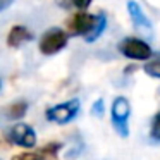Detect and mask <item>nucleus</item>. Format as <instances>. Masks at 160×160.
<instances>
[{"instance_id": "nucleus-1", "label": "nucleus", "mask_w": 160, "mask_h": 160, "mask_svg": "<svg viewBox=\"0 0 160 160\" xmlns=\"http://www.w3.org/2000/svg\"><path fill=\"white\" fill-rule=\"evenodd\" d=\"M119 52L126 57V59L131 60H139V62H146L152 57V48L146 42L134 36H129V38L121 40L119 43Z\"/></svg>"}, {"instance_id": "nucleus-2", "label": "nucleus", "mask_w": 160, "mask_h": 160, "mask_svg": "<svg viewBox=\"0 0 160 160\" xmlns=\"http://www.w3.org/2000/svg\"><path fill=\"white\" fill-rule=\"evenodd\" d=\"M66 45H67V33L59 28H50L40 38L38 48L43 55H55L62 48H66Z\"/></svg>"}, {"instance_id": "nucleus-3", "label": "nucleus", "mask_w": 160, "mask_h": 160, "mask_svg": "<svg viewBox=\"0 0 160 160\" xmlns=\"http://www.w3.org/2000/svg\"><path fill=\"white\" fill-rule=\"evenodd\" d=\"M112 124L117 129V132L121 136H128L129 129H128V119L129 114H131V105H129L128 98L124 97H117L114 102H112Z\"/></svg>"}, {"instance_id": "nucleus-4", "label": "nucleus", "mask_w": 160, "mask_h": 160, "mask_svg": "<svg viewBox=\"0 0 160 160\" xmlns=\"http://www.w3.org/2000/svg\"><path fill=\"white\" fill-rule=\"evenodd\" d=\"M79 112V100L72 98L69 102L59 103L55 107H50L47 110V119L50 122H57V124H67L71 122Z\"/></svg>"}, {"instance_id": "nucleus-5", "label": "nucleus", "mask_w": 160, "mask_h": 160, "mask_svg": "<svg viewBox=\"0 0 160 160\" xmlns=\"http://www.w3.org/2000/svg\"><path fill=\"white\" fill-rule=\"evenodd\" d=\"M9 139L14 145L24 146V148H33L36 145V132L31 126L19 122V124L12 126V129L9 131Z\"/></svg>"}, {"instance_id": "nucleus-6", "label": "nucleus", "mask_w": 160, "mask_h": 160, "mask_svg": "<svg viewBox=\"0 0 160 160\" xmlns=\"http://www.w3.org/2000/svg\"><path fill=\"white\" fill-rule=\"evenodd\" d=\"M97 19H98V16L88 14L86 11L78 12L72 18V21L69 22V33L74 36H83L84 38V36H88L91 33V29L95 28Z\"/></svg>"}, {"instance_id": "nucleus-7", "label": "nucleus", "mask_w": 160, "mask_h": 160, "mask_svg": "<svg viewBox=\"0 0 160 160\" xmlns=\"http://www.w3.org/2000/svg\"><path fill=\"white\" fill-rule=\"evenodd\" d=\"M128 12L129 18H131L132 24L136 28H143V29H150L152 28V21L148 19V16L145 14V11L141 9V5L134 0H129L128 2Z\"/></svg>"}, {"instance_id": "nucleus-8", "label": "nucleus", "mask_w": 160, "mask_h": 160, "mask_svg": "<svg viewBox=\"0 0 160 160\" xmlns=\"http://www.w3.org/2000/svg\"><path fill=\"white\" fill-rule=\"evenodd\" d=\"M29 40H33V33L29 31L26 26H12L11 31H9L7 35V45L11 47V48H18V47H21L22 43L29 42Z\"/></svg>"}, {"instance_id": "nucleus-9", "label": "nucleus", "mask_w": 160, "mask_h": 160, "mask_svg": "<svg viewBox=\"0 0 160 160\" xmlns=\"http://www.w3.org/2000/svg\"><path fill=\"white\" fill-rule=\"evenodd\" d=\"M105 28H107V18H105L103 14H98V19H97V24H95V28L91 29V33L88 36H84V40H86L88 43H93L95 40H98L102 35H103Z\"/></svg>"}, {"instance_id": "nucleus-10", "label": "nucleus", "mask_w": 160, "mask_h": 160, "mask_svg": "<svg viewBox=\"0 0 160 160\" xmlns=\"http://www.w3.org/2000/svg\"><path fill=\"white\" fill-rule=\"evenodd\" d=\"M53 157H50L45 150L42 152H26L21 153V155H16L12 160H52Z\"/></svg>"}, {"instance_id": "nucleus-11", "label": "nucleus", "mask_w": 160, "mask_h": 160, "mask_svg": "<svg viewBox=\"0 0 160 160\" xmlns=\"http://www.w3.org/2000/svg\"><path fill=\"white\" fill-rule=\"evenodd\" d=\"M26 110H28V103H26V102H18V103H12L11 107H9V117L21 119L22 115L26 114Z\"/></svg>"}, {"instance_id": "nucleus-12", "label": "nucleus", "mask_w": 160, "mask_h": 160, "mask_svg": "<svg viewBox=\"0 0 160 160\" xmlns=\"http://www.w3.org/2000/svg\"><path fill=\"white\" fill-rule=\"evenodd\" d=\"M145 72L152 78L160 79V59H153V60H146L145 64Z\"/></svg>"}, {"instance_id": "nucleus-13", "label": "nucleus", "mask_w": 160, "mask_h": 160, "mask_svg": "<svg viewBox=\"0 0 160 160\" xmlns=\"http://www.w3.org/2000/svg\"><path fill=\"white\" fill-rule=\"evenodd\" d=\"M153 139L160 141V112H157L155 117H153V122H152V131H150Z\"/></svg>"}, {"instance_id": "nucleus-14", "label": "nucleus", "mask_w": 160, "mask_h": 160, "mask_svg": "<svg viewBox=\"0 0 160 160\" xmlns=\"http://www.w3.org/2000/svg\"><path fill=\"white\" fill-rule=\"evenodd\" d=\"M91 114L93 115H98V117H102V115H103V100H97L93 103V108H91Z\"/></svg>"}, {"instance_id": "nucleus-15", "label": "nucleus", "mask_w": 160, "mask_h": 160, "mask_svg": "<svg viewBox=\"0 0 160 160\" xmlns=\"http://www.w3.org/2000/svg\"><path fill=\"white\" fill-rule=\"evenodd\" d=\"M71 2H72V5H74V7H78L79 11H86V9L91 5L93 0H71Z\"/></svg>"}, {"instance_id": "nucleus-16", "label": "nucleus", "mask_w": 160, "mask_h": 160, "mask_svg": "<svg viewBox=\"0 0 160 160\" xmlns=\"http://www.w3.org/2000/svg\"><path fill=\"white\" fill-rule=\"evenodd\" d=\"M12 2H14V0H0V11H5Z\"/></svg>"}]
</instances>
